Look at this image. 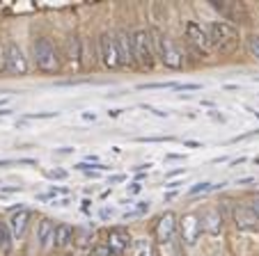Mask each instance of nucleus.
<instances>
[{
	"label": "nucleus",
	"mask_w": 259,
	"mask_h": 256,
	"mask_svg": "<svg viewBox=\"0 0 259 256\" xmlns=\"http://www.w3.org/2000/svg\"><path fill=\"white\" fill-rule=\"evenodd\" d=\"M206 32H209V41L220 55H232L239 46V32H236L234 25L225 23V21H213V23L206 25Z\"/></svg>",
	"instance_id": "obj_1"
},
{
	"label": "nucleus",
	"mask_w": 259,
	"mask_h": 256,
	"mask_svg": "<svg viewBox=\"0 0 259 256\" xmlns=\"http://www.w3.org/2000/svg\"><path fill=\"white\" fill-rule=\"evenodd\" d=\"M149 32H152V41H154V53L161 60L163 67H167V69L184 67V53L179 50V46L167 34H163L161 30H149Z\"/></svg>",
	"instance_id": "obj_2"
},
{
	"label": "nucleus",
	"mask_w": 259,
	"mask_h": 256,
	"mask_svg": "<svg viewBox=\"0 0 259 256\" xmlns=\"http://www.w3.org/2000/svg\"><path fill=\"white\" fill-rule=\"evenodd\" d=\"M131 44H133V55H136V64H140L142 69H154L156 53H154L152 32L145 28H136L131 32Z\"/></svg>",
	"instance_id": "obj_3"
},
{
	"label": "nucleus",
	"mask_w": 259,
	"mask_h": 256,
	"mask_svg": "<svg viewBox=\"0 0 259 256\" xmlns=\"http://www.w3.org/2000/svg\"><path fill=\"white\" fill-rule=\"evenodd\" d=\"M32 55H34V67L44 73H55L60 69V55L55 50L53 41L49 37H39L32 44Z\"/></svg>",
	"instance_id": "obj_4"
},
{
	"label": "nucleus",
	"mask_w": 259,
	"mask_h": 256,
	"mask_svg": "<svg viewBox=\"0 0 259 256\" xmlns=\"http://www.w3.org/2000/svg\"><path fill=\"white\" fill-rule=\"evenodd\" d=\"M177 236H179V222H177V215L172 211L163 213L156 222V242L163 247L175 245Z\"/></svg>",
	"instance_id": "obj_5"
},
{
	"label": "nucleus",
	"mask_w": 259,
	"mask_h": 256,
	"mask_svg": "<svg viewBox=\"0 0 259 256\" xmlns=\"http://www.w3.org/2000/svg\"><path fill=\"white\" fill-rule=\"evenodd\" d=\"M99 53H101V62L106 69H119V55H117V44H115V32H103L99 37Z\"/></svg>",
	"instance_id": "obj_6"
},
{
	"label": "nucleus",
	"mask_w": 259,
	"mask_h": 256,
	"mask_svg": "<svg viewBox=\"0 0 259 256\" xmlns=\"http://www.w3.org/2000/svg\"><path fill=\"white\" fill-rule=\"evenodd\" d=\"M5 71L12 76H25L28 73V62H25L23 50L19 48L16 41H7L5 48Z\"/></svg>",
	"instance_id": "obj_7"
},
{
	"label": "nucleus",
	"mask_w": 259,
	"mask_h": 256,
	"mask_svg": "<svg viewBox=\"0 0 259 256\" xmlns=\"http://www.w3.org/2000/svg\"><path fill=\"white\" fill-rule=\"evenodd\" d=\"M131 233L126 231V229H122V227H115V229H110L108 231V236H106V242L103 245L108 247V254L110 256H124L128 251V247H131Z\"/></svg>",
	"instance_id": "obj_8"
},
{
	"label": "nucleus",
	"mask_w": 259,
	"mask_h": 256,
	"mask_svg": "<svg viewBox=\"0 0 259 256\" xmlns=\"http://www.w3.org/2000/svg\"><path fill=\"white\" fill-rule=\"evenodd\" d=\"M179 233H181V240L186 242L188 247L197 245V240H200V236H202V224H200V218H197L195 213H188V215L181 218Z\"/></svg>",
	"instance_id": "obj_9"
},
{
	"label": "nucleus",
	"mask_w": 259,
	"mask_h": 256,
	"mask_svg": "<svg viewBox=\"0 0 259 256\" xmlns=\"http://www.w3.org/2000/svg\"><path fill=\"white\" fill-rule=\"evenodd\" d=\"M186 39H188V44H191L197 53H209L211 50L209 32H206L204 25L195 23V21H191V23L186 25Z\"/></svg>",
	"instance_id": "obj_10"
},
{
	"label": "nucleus",
	"mask_w": 259,
	"mask_h": 256,
	"mask_svg": "<svg viewBox=\"0 0 259 256\" xmlns=\"http://www.w3.org/2000/svg\"><path fill=\"white\" fill-rule=\"evenodd\" d=\"M115 44H117V55L122 67H136V55H133L131 32L128 30H117L115 32Z\"/></svg>",
	"instance_id": "obj_11"
},
{
	"label": "nucleus",
	"mask_w": 259,
	"mask_h": 256,
	"mask_svg": "<svg viewBox=\"0 0 259 256\" xmlns=\"http://www.w3.org/2000/svg\"><path fill=\"white\" fill-rule=\"evenodd\" d=\"M200 224H202V231H206L209 236H218V233L223 231V213H220V208L206 206L204 211H202Z\"/></svg>",
	"instance_id": "obj_12"
},
{
	"label": "nucleus",
	"mask_w": 259,
	"mask_h": 256,
	"mask_svg": "<svg viewBox=\"0 0 259 256\" xmlns=\"http://www.w3.org/2000/svg\"><path fill=\"white\" fill-rule=\"evenodd\" d=\"M234 222L236 229H241V231H257L259 229V220L254 218V213L250 211L248 203L234 206Z\"/></svg>",
	"instance_id": "obj_13"
},
{
	"label": "nucleus",
	"mask_w": 259,
	"mask_h": 256,
	"mask_svg": "<svg viewBox=\"0 0 259 256\" xmlns=\"http://www.w3.org/2000/svg\"><path fill=\"white\" fill-rule=\"evenodd\" d=\"M30 218H32V213H30L28 208H19V211L10 218V222L7 224H10V231H12V238H14V240H21V238H23Z\"/></svg>",
	"instance_id": "obj_14"
},
{
	"label": "nucleus",
	"mask_w": 259,
	"mask_h": 256,
	"mask_svg": "<svg viewBox=\"0 0 259 256\" xmlns=\"http://www.w3.org/2000/svg\"><path fill=\"white\" fill-rule=\"evenodd\" d=\"M53 233H55V222L51 218H41L39 224H37V240H39L41 249L53 245Z\"/></svg>",
	"instance_id": "obj_15"
},
{
	"label": "nucleus",
	"mask_w": 259,
	"mask_h": 256,
	"mask_svg": "<svg viewBox=\"0 0 259 256\" xmlns=\"http://www.w3.org/2000/svg\"><path fill=\"white\" fill-rule=\"evenodd\" d=\"M73 231H76V229H73L71 224H67V222L58 224V227H55V233H53V245L58 247V249H62V247L71 245V240H73Z\"/></svg>",
	"instance_id": "obj_16"
},
{
	"label": "nucleus",
	"mask_w": 259,
	"mask_h": 256,
	"mask_svg": "<svg viewBox=\"0 0 259 256\" xmlns=\"http://www.w3.org/2000/svg\"><path fill=\"white\" fill-rule=\"evenodd\" d=\"M136 256H156V247L149 238H138L136 240V249H133Z\"/></svg>",
	"instance_id": "obj_17"
},
{
	"label": "nucleus",
	"mask_w": 259,
	"mask_h": 256,
	"mask_svg": "<svg viewBox=\"0 0 259 256\" xmlns=\"http://www.w3.org/2000/svg\"><path fill=\"white\" fill-rule=\"evenodd\" d=\"M12 231H10V224L7 222H0V249L10 251L12 249Z\"/></svg>",
	"instance_id": "obj_18"
},
{
	"label": "nucleus",
	"mask_w": 259,
	"mask_h": 256,
	"mask_svg": "<svg viewBox=\"0 0 259 256\" xmlns=\"http://www.w3.org/2000/svg\"><path fill=\"white\" fill-rule=\"evenodd\" d=\"M149 213V201H138V206L133 208V211L124 213V220H136V218H142V215H147Z\"/></svg>",
	"instance_id": "obj_19"
},
{
	"label": "nucleus",
	"mask_w": 259,
	"mask_h": 256,
	"mask_svg": "<svg viewBox=\"0 0 259 256\" xmlns=\"http://www.w3.org/2000/svg\"><path fill=\"white\" fill-rule=\"evenodd\" d=\"M245 46H248V53L252 55L254 60H259V34H250Z\"/></svg>",
	"instance_id": "obj_20"
},
{
	"label": "nucleus",
	"mask_w": 259,
	"mask_h": 256,
	"mask_svg": "<svg viewBox=\"0 0 259 256\" xmlns=\"http://www.w3.org/2000/svg\"><path fill=\"white\" fill-rule=\"evenodd\" d=\"M175 89L177 82H149V85H140V89Z\"/></svg>",
	"instance_id": "obj_21"
},
{
	"label": "nucleus",
	"mask_w": 259,
	"mask_h": 256,
	"mask_svg": "<svg viewBox=\"0 0 259 256\" xmlns=\"http://www.w3.org/2000/svg\"><path fill=\"white\" fill-rule=\"evenodd\" d=\"M209 190H213V185H211V183H206V181H202V183H195V185H193V188L188 190V194H191V197H193V194L209 192Z\"/></svg>",
	"instance_id": "obj_22"
},
{
	"label": "nucleus",
	"mask_w": 259,
	"mask_h": 256,
	"mask_svg": "<svg viewBox=\"0 0 259 256\" xmlns=\"http://www.w3.org/2000/svg\"><path fill=\"white\" fill-rule=\"evenodd\" d=\"M58 112H37V115H25V119H53Z\"/></svg>",
	"instance_id": "obj_23"
},
{
	"label": "nucleus",
	"mask_w": 259,
	"mask_h": 256,
	"mask_svg": "<svg viewBox=\"0 0 259 256\" xmlns=\"http://www.w3.org/2000/svg\"><path fill=\"white\" fill-rule=\"evenodd\" d=\"M248 206H250V211H252V213H254V218H257V220H259V192H257V194H254V197H252V199H250V203H248Z\"/></svg>",
	"instance_id": "obj_24"
},
{
	"label": "nucleus",
	"mask_w": 259,
	"mask_h": 256,
	"mask_svg": "<svg viewBox=\"0 0 259 256\" xmlns=\"http://www.w3.org/2000/svg\"><path fill=\"white\" fill-rule=\"evenodd\" d=\"M46 176H49V179H67V172H64V169H49Z\"/></svg>",
	"instance_id": "obj_25"
},
{
	"label": "nucleus",
	"mask_w": 259,
	"mask_h": 256,
	"mask_svg": "<svg viewBox=\"0 0 259 256\" xmlns=\"http://www.w3.org/2000/svg\"><path fill=\"white\" fill-rule=\"evenodd\" d=\"M175 89H179V92H193V89H200V85L197 82H184V85H177Z\"/></svg>",
	"instance_id": "obj_26"
},
{
	"label": "nucleus",
	"mask_w": 259,
	"mask_h": 256,
	"mask_svg": "<svg viewBox=\"0 0 259 256\" xmlns=\"http://www.w3.org/2000/svg\"><path fill=\"white\" fill-rule=\"evenodd\" d=\"M92 256H110V254H108V247L101 242V245H97V247L92 249Z\"/></svg>",
	"instance_id": "obj_27"
},
{
	"label": "nucleus",
	"mask_w": 259,
	"mask_h": 256,
	"mask_svg": "<svg viewBox=\"0 0 259 256\" xmlns=\"http://www.w3.org/2000/svg\"><path fill=\"white\" fill-rule=\"evenodd\" d=\"M0 190H3V192H21L23 188H21V185H5V188H0Z\"/></svg>",
	"instance_id": "obj_28"
},
{
	"label": "nucleus",
	"mask_w": 259,
	"mask_h": 256,
	"mask_svg": "<svg viewBox=\"0 0 259 256\" xmlns=\"http://www.w3.org/2000/svg\"><path fill=\"white\" fill-rule=\"evenodd\" d=\"M113 215H115V211H113V208H103V211H101V218H103V220L113 218Z\"/></svg>",
	"instance_id": "obj_29"
},
{
	"label": "nucleus",
	"mask_w": 259,
	"mask_h": 256,
	"mask_svg": "<svg viewBox=\"0 0 259 256\" xmlns=\"http://www.w3.org/2000/svg\"><path fill=\"white\" fill-rule=\"evenodd\" d=\"M142 190V185L140 183H131V188H128V194H138Z\"/></svg>",
	"instance_id": "obj_30"
},
{
	"label": "nucleus",
	"mask_w": 259,
	"mask_h": 256,
	"mask_svg": "<svg viewBox=\"0 0 259 256\" xmlns=\"http://www.w3.org/2000/svg\"><path fill=\"white\" fill-rule=\"evenodd\" d=\"M122 181H126V176H124V174H117V176H113V179H110V185L122 183Z\"/></svg>",
	"instance_id": "obj_31"
},
{
	"label": "nucleus",
	"mask_w": 259,
	"mask_h": 256,
	"mask_svg": "<svg viewBox=\"0 0 259 256\" xmlns=\"http://www.w3.org/2000/svg\"><path fill=\"white\" fill-rule=\"evenodd\" d=\"M248 183H254V179H239L236 185H248Z\"/></svg>",
	"instance_id": "obj_32"
},
{
	"label": "nucleus",
	"mask_w": 259,
	"mask_h": 256,
	"mask_svg": "<svg viewBox=\"0 0 259 256\" xmlns=\"http://www.w3.org/2000/svg\"><path fill=\"white\" fill-rule=\"evenodd\" d=\"M58 153H73V149H71V146H62V149H58Z\"/></svg>",
	"instance_id": "obj_33"
},
{
	"label": "nucleus",
	"mask_w": 259,
	"mask_h": 256,
	"mask_svg": "<svg viewBox=\"0 0 259 256\" xmlns=\"http://www.w3.org/2000/svg\"><path fill=\"white\" fill-rule=\"evenodd\" d=\"M67 203H69V199H55L53 206H67Z\"/></svg>",
	"instance_id": "obj_34"
},
{
	"label": "nucleus",
	"mask_w": 259,
	"mask_h": 256,
	"mask_svg": "<svg viewBox=\"0 0 259 256\" xmlns=\"http://www.w3.org/2000/svg\"><path fill=\"white\" fill-rule=\"evenodd\" d=\"M90 203H92L90 199H85V201H83V213H90Z\"/></svg>",
	"instance_id": "obj_35"
},
{
	"label": "nucleus",
	"mask_w": 259,
	"mask_h": 256,
	"mask_svg": "<svg viewBox=\"0 0 259 256\" xmlns=\"http://www.w3.org/2000/svg\"><path fill=\"white\" fill-rule=\"evenodd\" d=\"M83 119H97V115H94V112H85V115H83Z\"/></svg>",
	"instance_id": "obj_36"
},
{
	"label": "nucleus",
	"mask_w": 259,
	"mask_h": 256,
	"mask_svg": "<svg viewBox=\"0 0 259 256\" xmlns=\"http://www.w3.org/2000/svg\"><path fill=\"white\" fill-rule=\"evenodd\" d=\"M179 185H181L179 181H172V183H165V188H170V190H172V188H179Z\"/></svg>",
	"instance_id": "obj_37"
},
{
	"label": "nucleus",
	"mask_w": 259,
	"mask_h": 256,
	"mask_svg": "<svg viewBox=\"0 0 259 256\" xmlns=\"http://www.w3.org/2000/svg\"><path fill=\"white\" fill-rule=\"evenodd\" d=\"M181 158H184V156H179V153H170V156H167V160H181Z\"/></svg>",
	"instance_id": "obj_38"
},
{
	"label": "nucleus",
	"mask_w": 259,
	"mask_h": 256,
	"mask_svg": "<svg viewBox=\"0 0 259 256\" xmlns=\"http://www.w3.org/2000/svg\"><path fill=\"white\" fill-rule=\"evenodd\" d=\"M181 174H184V169H175V172H170L167 176H181Z\"/></svg>",
	"instance_id": "obj_39"
},
{
	"label": "nucleus",
	"mask_w": 259,
	"mask_h": 256,
	"mask_svg": "<svg viewBox=\"0 0 259 256\" xmlns=\"http://www.w3.org/2000/svg\"><path fill=\"white\" fill-rule=\"evenodd\" d=\"M122 112H124V110H110V112H108V115H110V117H119V115H122Z\"/></svg>",
	"instance_id": "obj_40"
},
{
	"label": "nucleus",
	"mask_w": 259,
	"mask_h": 256,
	"mask_svg": "<svg viewBox=\"0 0 259 256\" xmlns=\"http://www.w3.org/2000/svg\"><path fill=\"white\" fill-rule=\"evenodd\" d=\"M7 115H12V110H0V117H7Z\"/></svg>",
	"instance_id": "obj_41"
},
{
	"label": "nucleus",
	"mask_w": 259,
	"mask_h": 256,
	"mask_svg": "<svg viewBox=\"0 0 259 256\" xmlns=\"http://www.w3.org/2000/svg\"><path fill=\"white\" fill-rule=\"evenodd\" d=\"M254 163H257V165H259V158H254Z\"/></svg>",
	"instance_id": "obj_42"
},
{
	"label": "nucleus",
	"mask_w": 259,
	"mask_h": 256,
	"mask_svg": "<svg viewBox=\"0 0 259 256\" xmlns=\"http://www.w3.org/2000/svg\"><path fill=\"white\" fill-rule=\"evenodd\" d=\"M254 80H257V82H259V76H254Z\"/></svg>",
	"instance_id": "obj_43"
}]
</instances>
